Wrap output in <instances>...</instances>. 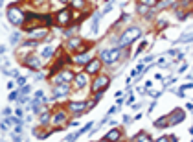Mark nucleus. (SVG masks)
<instances>
[{"label":"nucleus","instance_id":"nucleus-15","mask_svg":"<svg viewBox=\"0 0 193 142\" xmlns=\"http://www.w3.org/2000/svg\"><path fill=\"white\" fill-rule=\"evenodd\" d=\"M120 139H121V131H120V129H112V131H109L101 140L109 142V140H120Z\"/></svg>","mask_w":193,"mask_h":142},{"label":"nucleus","instance_id":"nucleus-13","mask_svg":"<svg viewBox=\"0 0 193 142\" xmlns=\"http://www.w3.org/2000/svg\"><path fill=\"white\" fill-rule=\"evenodd\" d=\"M74 80H76V87H77V89H83V87L87 85V81H88V74H87V72L76 74V76H74Z\"/></svg>","mask_w":193,"mask_h":142},{"label":"nucleus","instance_id":"nucleus-35","mask_svg":"<svg viewBox=\"0 0 193 142\" xmlns=\"http://www.w3.org/2000/svg\"><path fill=\"white\" fill-rule=\"evenodd\" d=\"M147 92H149V94H151V96H153V98H158V96H160V94H162V92H160V91H147Z\"/></svg>","mask_w":193,"mask_h":142},{"label":"nucleus","instance_id":"nucleus-40","mask_svg":"<svg viewBox=\"0 0 193 142\" xmlns=\"http://www.w3.org/2000/svg\"><path fill=\"white\" fill-rule=\"evenodd\" d=\"M118 107H120V105H118ZM118 107H112V109H111V111H109V116H111V115H114L116 111H118Z\"/></svg>","mask_w":193,"mask_h":142},{"label":"nucleus","instance_id":"nucleus-23","mask_svg":"<svg viewBox=\"0 0 193 142\" xmlns=\"http://www.w3.org/2000/svg\"><path fill=\"white\" fill-rule=\"evenodd\" d=\"M46 124H50V115H48V113H42V115H40V125H46Z\"/></svg>","mask_w":193,"mask_h":142},{"label":"nucleus","instance_id":"nucleus-16","mask_svg":"<svg viewBox=\"0 0 193 142\" xmlns=\"http://www.w3.org/2000/svg\"><path fill=\"white\" fill-rule=\"evenodd\" d=\"M92 59L90 56H88V52H83V54H77L76 57H74V63H79V65H87L88 61Z\"/></svg>","mask_w":193,"mask_h":142},{"label":"nucleus","instance_id":"nucleus-1","mask_svg":"<svg viewBox=\"0 0 193 142\" xmlns=\"http://www.w3.org/2000/svg\"><path fill=\"white\" fill-rule=\"evenodd\" d=\"M140 35H142V30H140V28H136V26L129 28V30H125V32H123V35H121L120 41H118V48L129 46L131 42H134L136 39H140Z\"/></svg>","mask_w":193,"mask_h":142},{"label":"nucleus","instance_id":"nucleus-34","mask_svg":"<svg viewBox=\"0 0 193 142\" xmlns=\"http://www.w3.org/2000/svg\"><path fill=\"white\" fill-rule=\"evenodd\" d=\"M17 41H19V33H13V35L9 37V42H11V44H15Z\"/></svg>","mask_w":193,"mask_h":142},{"label":"nucleus","instance_id":"nucleus-24","mask_svg":"<svg viewBox=\"0 0 193 142\" xmlns=\"http://www.w3.org/2000/svg\"><path fill=\"white\" fill-rule=\"evenodd\" d=\"M88 129H92V122H88V124H87V125H83V127H81V129H79V131H77V133H79V137H81V135H83V133H87V131H88Z\"/></svg>","mask_w":193,"mask_h":142},{"label":"nucleus","instance_id":"nucleus-30","mask_svg":"<svg viewBox=\"0 0 193 142\" xmlns=\"http://www.w3.org/2000/svg\"><path fill=\"white\" fill-rule=\"evenodd\" d=\"M72 76H74V74H70V72H63V74H61L63 81H70V80H72Z\"/></svg>","mask_w":193,"mask_h":142},{"label":"nucleus","instance_id":"nucleus-31","mask_svg":"<svg viewBox=\"0 0 193 142\" xmlns=\"http://www.w3.org/2000/svg\"><path fill=\"white\" fill-rule=\"evenodd\" d=\"M76 139H79V133H74V135H66V137H64V140H66V142L76 140Z\"/></svg>","mask_w":193,"mask_h":142},{"label":"nucleus","instance_id":"nucleus-41","mask_svg":"<svg viewBox=\"0 0 193 142\" xmlns=\"http://www.w3.org/2000/svg\"><path fill=\"white\" fill-rule=\"evenodd\" d=\"M166 26V20H158V28H164Z\"/></svg>","mask_w":193,"mask_h":142},{"label":"nucleus","instance_id":"nucleus-8","mask_svg":"<svg viewBox=\"0 0 193 142\" xmlns=\"http://www.w3.org/2000/svg\"><path fill=\"white\" fill-rule=\"evenodd\" d=\"M66 46H68L70 50H74V52H85V50H88L92 44H87V42H83L81 39H70Z\"/></svg>","mask_w":193,"mask_h":142},{"label":"nucleus","instance_id":"nucleus-39","mask_svg":"<svg viewBox=\"0 0 193 142\" xmlns=\"http://www.w3.org/2000/svg\"><path fill=\"white\" fill-rule=\"evenodd\" d=\"M123 122H125V124H131V116H129V115H125V116H123Z\"/></svg>","mask_w":193,"mask_h":142},{"label":"nucleus","instance_id":"nucleus-32","mask_svg":"<svg viewBox=\"0 0 193 142\" xmlns=\"http://www.w3.org/2000/svg\"><path fill=\"white\" fill-rule=\"evenodd\" d=\"M30 91H31V87H30V85H24V87H22V91H20V94H22V96H26V94H30Z\"/></svg>","mask_w":193,"mask_h":142},{"label":"nucleus","instance_id":"nucleus-38","mask_svg":"<svg viewBox=\"0 0 193 142\" xmlns=\"http://www.w3.org/2000/svg\"><path fill=\"white\" fill-rule=\"evenodd\" d=\"M145 46H147V42H145V41H144V42H142V44H140V46H138V54H140V52H142V50H144V48H145Z\"/></svg>","mask_w":193,"mask_h":142},{"label":"nucleus","instance_id":"nucleus-3","mask_svg":"<svg viewBox=\"0 0 193 142\" xmlns=\"http://www.w3.org/2000/svg\"><path fill=\"white\" fill-rule=\"evenodd\" d=\"M7 19H9L11 24H15V26H22V24H24V13L20 11L19 7L11 6V7L7 9Z\"/></svg>","mask_w":193,"mask_h":142},{"label":"nucleus","instance_id":"nucleus-6","mask_svg":"<svg viewBox=\"0 0 193 142\" xmlns=\"http://www.w3.org/2000/svg\"><path fill=\"white\" fill-rule=\"evenodd\" d=\"M22 63H24V66H28V68H31V70H39V68H42V61H40V57H37V56H28V57H24L22 59Z\"/></svg>","mask_w":193,"mask_h":142},{"label":"nucleus","instance_id":"nucleus-17","mask_svg":"<svg viewBox=\"0 0 193 142\" xmlns=\"http://www.w3.org/2000/svg\"><path fill=\"white\" fill-rule=\"evenodd\" d=\"M68 6L74 7V9H85L87 2H85V0H68Z\"/></svg>","mask_w":193,"mask_h":142},{"label":"nucleus","instance_id":"nucleus-42","mask_svg":"<svg viewBox=\"0 0 193 142\" xmlns=\"http://www.w3.org/2000/svg\"><path fill=\"white\" fill-rule=\"evenodd\" d=\"M11 139H13V140H20V137H19V133H17V135H15V133H13V135H11Z\"/></svg>","mask_w":193,"mask_h":142},{"label":"nucleus","instance_id":"nucleus-36","mask_svg":"<svg viewBox=\"0 0 193 142\" xmlns=\"http://www.w3.org/2000/svg\"><path fill=\"white\" fill-rule=\"evenodd\" d=\"M42 98H44V92H42V91H37V92H35V100H42Z\"/></svg>","mask_w":193,"mask_h":142},{"label":"nucleus","instance_id":"nucleus-22","mask_svg":"<svg viewBox=\"0 0 193 142\" xmlns=\"http://www.w3.org/2000/svg\"><path fill=\"white\" fill-rule=\"evenodd\" d=\"M61 68H63V61H57V63H55V65L52 66V70H50V74L54 76V74H55L57 70H61Z\"/></svg>","mask_w":193,"mask_h":142},{"label":"nucleus","instance_id":"nucleus-37","mask_svg":"<svg viewBox=\"0 0 193 142\" xmlns=\"http://www.w3.org/2000/svg\"><path fill=\"white\" fill-rule=\"evenodd\" d=\"M17 83H19V85H26V78H24V76H19V78H17Z\"/></svg>","mask_w":193,"mask_h":142},{"label":"nucleus","instance_id":"nucleus-12","mask_svg":"<svg viewBox=\"0 0 193 142\" xmlns=\"http://www.w3.org/2000/svg\"><path fill=\"white\" fill-rule=\"evenodd\" d=\"M64 120H66V113H64V111H57L54 116H50V122H52V124H55L57 127H61Z\"/></svg>","mask_w":193,"mask_h":142},{"label":"nucleus","instance_id":"nucleus-44","mask_svg":"<svg viewBox=\"0 0 193 142\" xmlns=\"http://www.w3.org/2000/svg\"><path fill=\"white\" fill-rule=\"evenodd\" d=\"M4 52H6V48H4V46H0V54H4Z\"/></svg>","mask_w":193,"mask_h":142},{"label":"nucleus","instance_id":"nucleus-27","mask_svg":"<svg viewBox=\"0 0 193 142\" xmlns=\"http://www.w3.org/2000/svg\"><path fill=\"white\" fill-rule=\"evenodd\" d=\"M186 41H191V32H188V33H184L180 39H178V42H186Z\"/></svg>","mask_w":193,"mask_h":142},{"label":"nucleus","instance_id":"nucleus-25","mask_svg":"<svg viewBox=\"0 0 193 142\" xmlns=\"http://www.w3.org/2000/svg\"><path fill=\"white\" fill-rule=\"evenodd\" d=\"M140 4H144V6H147V7H151V6H154L158 0H138Z\"/></svg>","mask_w":193,"mask_h":142},{"label":"nucleus","instance_id":"nucleus-18","mask_svg":"<svg viewBox=\"0 0 193 142\" xmlns=\"http://www.w3.org/2000/svg\"><path fill=\"white\" fill-rule=\"evenodd\" d=\"M133 140H136V142H149L151 140V137H149L147 133H138L136 137H133Z\"/></svg>","mask_w":193,"mask_h":142},{"label":"nucleus","instance_id":"nucleus-26","mask_svg":"<svg viewBox=\"0 0 193 142\" xmlns=\"http://www.w3.org/2000/svg\"><path fill=\"white\" fill-rule=\"evenodd\" d=\"M147 11H149V7H147V6H144V4H140V6H138V13L147 15Z\"/></svg>","mask_w":193,"mask_h":142},{"label":"nucleus","instance_id":"nucleus-11","mask_svg":"<svg viewBox=\"0 0 193 142\" xmlns=\"http://www.w3.org/2000/svg\"><path fill=\"white\" fill-rule=\"evenodd\" d=\"M28 35H30V39L37 41V39H42V37H46V30L44 28H31V30H28Z\"/></svg>","mask_w":193,"mask_h":142},{"label":"nucleus","instance_id":"nucleus-19","mask_svg":"<svg viewBox=\"0 0 193 142\" xmlns=\"http://www.w3.org/2000/svg\"><path fill=\"white\" fill-rule=\"evenodd\" d=\"M97 24H99V15H96L92 19V24H90V32L92 33H97Z\"/></svg>","mask_w":193,"mask_h":142},{"label":"nucleus","instance_id":"nucleus-10","mask_svg":"<svg viewBox=\"0 0 193 142\" xmlns=\"http://www.w3.org/2000/svg\"><path fill=\"white\" fill-rule=\"evenodd\" d=\"M166 118H167V125L180 124V122L184 120V111H182V109H175L173 113H171V115H167Z\"/></svg>","mask_w":193,"mask_h":142},{"label":"nucleus","instance_id":"nucleus-33","mask_svg":"<svg viewBox=\"0 0 193 142\" xmlns=\"http://www.w3.org/2000/svg\"><path fill=\"white\" fill-rule=\"evenodd\" d=\"M15 100H19V92H17V91L9 94V101H15Z\"/></svg>","mask_w":193,"mask_h":142},{"label":"nucleus","instance_id":"nucleus-5","mask_svg":"<svg viewBox=\"0 0 193 142\" xmlns=\"http://www.w3.org/2000/svg\"><path fill=\"white\" fill-rule=\"evenodd\" d=\"M109 83H111V78L109 76H97L96 81L92 83V92H97V91H105L107 87H109Z\"/></svg>","mask_w":193,"mask_h":142},{"label":"nucleus","instance_id":"nucleus-7","mask_svg":"<svg viewBox=\"0 0 193 142\" xmlns=\"http://www.w3.org/2000/svg\"><path fill=\"white\" fill-rule=\"evenodd\" d=\"M101 65H103L101 59H90L85 65V72H87L88 76H94V74H97V72L101 70Z\"/></svg>","mask_w":193,"mask_h":142},{"label":"nucleus","instance_id":"nucleus-2","mask_svg":"<svg viewBox=\"0 0 193 142\" xmlns=\"http://www.w3.org/2000/svg\"><path fill=\"white\" fill-rule=\"evenodd\" d=\"M120 54H121V48H112V50H103V52L99 54V59L103 61V63H107V65H112L114 61H118V57H120Z\"/></svg>","mask_w":193,"mask_h":142},{"label":"nucleus","instance_id":"nucleus-28","mask_svg":"<svg viewBox=\"0 0 193 142\" xmlns=\"http://www.w3.org/2000/svg\"><path fill=\"white\" fill-rule=\"evenodd\" d=\"M24 46H26V48H35V46H37V41H33V39L26 41V42H24Z\"/></svg>","mask_w":193,"mask_h":142},{"label":"nucleus","instance_id":"nucleus-29","mask_svg":"<svg viewBox=\"0 0 193 142\" xmlns=\"http://www.w3.org/2000/svg\"><path fill=\"white\" fill-rule=\"evenodd\" d=\"M39 19L44 20V22H46V26H50V24H52V17H50V15H40Z\"/></svg>","mask_w":193,"mask_h":142},{"label":"nucleus","instance_id":"nucleus-20","mask_svg":"<svg viewBox=\"0 0 193 142\" xmlns=\"http://www.w3.org/2000/svg\"><path fill=\"white\" fill-rule=\"evenodd\" d=\"M40 54H42V57H44V59H48V57H50V56L54 54V50H52V46H44Z\"/></svg>","mask_w":193,"mask_h":142},{"label":"nucleus","instance_id":"nucleus-21","mask_svg":"<svg viewBox=\"0 0 193 142\" xmlns=\"http://www.w3.org/2000/svg\"><path fill=\"white\" fill-rule=\"evenodd\" d=\"M166 125H167V118H166V116H162V118H158V120L154 122V127H158V129H160V127H166Z\"/></svg>","mask_w":193,"mask_h":142},{"label":"nucleus","instance_id":"nucleus-4","mask_svg":"<svg viewBox=\"0 0 193 142\" xmlns=\"http://www.w3.org/2000/svg\"><path fill=\"white\" fill-rule=\"evenodd\" d=\"M90 107H92V103H88V101H72V103H68V111L74 113V115H79V113H83Z\"/></svg>","mask_w":193,"mask_h":142},{"label":"nucleus","instance_id":"nucleus-14","mask_svg":"<svg viewBox=\"0 0 193 142\" xmlns=\"http://www.w3.org/2000/svg\"><path fill=\"white\" fill-rule=\"evenodd\" d=\"M70 92V87L68 83H59L57 89H55V98H61V96H66Z\"/></svg>","mask_w":193,"mask_h":142},{"label":"nucleus","instance_id":"nucleus-43","mask_svg":"<svg viewBox=\"0 0 193 142\" xmlns=\"http://www.w3.org/2000/svg\"><path fill=\"white\" fill-rule=\"evenodd\" d=\"M190 4V0H182V6H188Z\"/></svg>","mask_w":193,"mask_h":142},{"label":"nucleus","instance_id":"nucleus-9","mask_svg":"<svg viewBox=\"0 0 193 142\" xmlns=\"http://www.w3.org/2000/svg\"><path fill=\"white\" fill-rule=\"evenodd\" d=\"M55 20H57L59 26H66V24H70L72 22V11L66 7V9H63V11H59L57 17H55Z\"/></svg>","mask_w":193,"mask_h":142}]
</instances>
